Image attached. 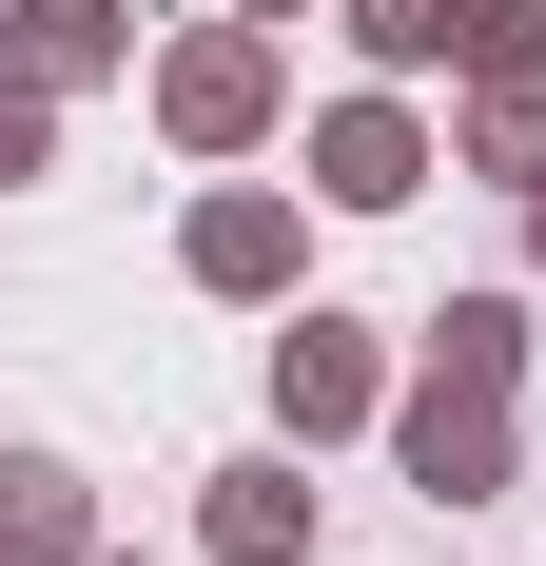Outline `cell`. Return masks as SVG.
I'll use <instances>...</instances> for the list:
<instances>
[{"label": "cell", "instance_id": "5b68a950", "mask_svg": "<svg viewBox=\"0 0 546 566\" xmlns=\"http://www.w3.org/2000/svg\"><path fill=\"white\" fill-rule=\"evenodd\" d=\"M0 566H78V469L59 450H0Z\"/></svg>", "mask_w": 546, "mask_h": 566}, {"label": "cell", "instance_id": "7a4b0ae2", "mask_svg": "<svg viewBox=\"0 0 546 566\" xmlns=\"http://www.w3.org/2000/svg\"><path fill=\"white\" fill-rule=\"evenodd\" d=\"M157 117L196 137V157H234V137L273 117V40H176V78H157Z\"/></svg>", "mask_w": 546, "mask_h": 566}, {"label": "cell", "instance_id": "6da1fadb", "mask_svg": "<svg viewBox=\"0 0 546 566\" xmlns=\"http://www.w3.org/2000/svg\"><path fill=\"white\" fill-rule=\"evenodd\" d=\"M410 489H430V509H489L507 489V391L430 371V391H410Z\"/></svg>", "mask_w": 546, "mask_h": 566}, {"label": "cell", "instance_id": "ba28073f", "mask_svg": "<svg viewBox=\"0 0 546 566\" xmlns=\"http://www.w3.org/2000/svg\"><path fill=\"white\" fill-rule=\"evenodd\" d=\"M117 59V0H20V78H98Z\"/></svg>", "mask_w": 546, "mask_h": 566}, {"label": "cell", "instance_id": "8fae6325", "mask_svg": "<svg viewBox=\"0 0 546 566\" xmlns=\"http://www.w3.org/2000/svg\"><path fill=\"white\" fill-rule=\"evenodd\" d=\"M469 157H489V176H546V78H489V117H469Z\"/></svg>", "mask_w": 546, "mask_h": 566}, {"label": "cell", "instance_id": "277c9868", "mask_svg": "<svg viewBox=\"0 0 546 566\" xmlns=\"http://www.w3.org/2000/svg\"><path fill=\"white\" fill-rule=\"evenodd\" d=\"M410 176H430V137H410V117H390V98H351V117H332V137H313V196H351V216H390Z\"/></svg>", "mask_w": 546, "mask_h": 566}, {"label": "cell", "instance_id": "9a60e30c", "mask_svg": "<svg viewBox=\"0 0 546 566\" xmlns=\"http://www.w3.org/2000/svg\"><path fill=\"white\" fill-rule=\"evenodd\" d=\"M527 254H546V216H527Z\"/></svg>", "mask_w": 546, "mask_h": 566}, {"label": "cell", "instance_id": "7c38bea8", "mask_svg": "<svg viewBox=\"0 0 546 566\" xmlns=\"http://www.w3.org/2000/svg\"><path fill=\"white\" fill-rule=\"evenodd\" d=\"M351 40H371L390 78H410V59H449V0H351Z\"/></svg>", "mask_w": 546, "mask_h": 566}, {"label": "cell", "instance_id": "4fadbf2b", "mask_svg": "<svg viewBox=\"0 0 546 566\" xmlns=\"http://www.w3.org/2000/svg\"><path fill=\"white\" fill-rule=\"evenodd\" d=\"M0 176H40V78H0Z\"/></svg>", "mask_w": 546, "mask_h": 566}, {"label": "cell", "instance_id": "52a82bcc", "mask_svg": "<svg viewBox=\"0 0 546 566\" xmlns=\"http://www.w3.org/2000/svg\"><path fill=\"white\" fill-rule=\"evenodd\" d=\"M196 274L216 293H293V216H273V196H216V216H196Z\"/></svg>", "mask_w": 546, "mask_h": 566}, {"label": "cell", "instance_id": "5bb4252c", "mask_svg": "<svg viewBox=\"0 0 546 566\" xmlns=\"http://www.w3.org/2000/svg\"><path fill=\"white\" fill-rule=\"evenodd\" d=\"M254 20H293V0H254Z\"/></svg>", "mask_w": 546, "mask_h": 566}, {"label": "cell", "instance_id": "30bf717a", "mask_svg": "<svg viewBox=\"0 0 546 566\" xmlns=\"http://www.w3.org/2000/svg\"><path fill=\"white\" fill-rule=\"evenodd\" d=\"M527 40H546V0H449V59L469 78H527Z\"/></svg>", "mask_w": 546, "mask_h": 566}, {"label": "cell", "instance_id": "3957f363", "mask_svg": "<svg viewBox=\"0 0 546 566\" xmlns=\"http://www.w3.org/2000/svg\"><path fill=\"white\" fill-rule=\"evenodd\" d=\"M273 410H293V430H351V410H371V333H351V313H293V333H273Z\"/></svg>", "mask_w": 546, "mask_h": 566}, {"label": "cell", "instance_id": "2e32d148", "mask_svg": "<svg viewBox=\"0 0 546 566\" xmlns=\"http://www.w3.org/2000/svg\"><path fill=\"white\" fill-rule=\"evenodd\" d=\"M78 566H98V547H78Z\"/></svg>", "mask_w": 546, "mask_h": 566}, {"label": "cell", "instance_id": "8992f818", "mask_svg": "<svg viewBox=\"0 0 546 566\" xmlns=\"http://www.w3.org/2000/svg\"><path fill=\"white\" fill-rule=\"evenodd\" d=\"M216 547L234 566H293L313 547V489H293V469H216Z\"/></svg>", "mask_w": 546, "mask_h": 566}, {"label": "cell", "instance_id": "9c48e42d", "mask_svg": "<svg viewBox=\"0 0 546 566\" xmlns=\"http://www.w3.org/2000/svg\"><path fill=\"white\" fill-rule=\"evenodd\" d=\"M430 371H469V391H507V371H527V313H507V293H469V313H430Z\"/></svg>", "mask_w": 546, "mask_h": 566}]
</instances>
